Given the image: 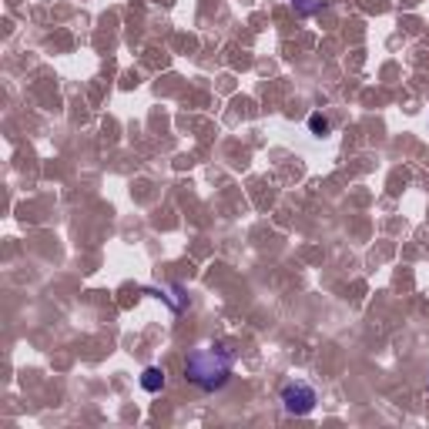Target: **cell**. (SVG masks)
I'll return each instance as SVG.
<instances>
[{
    "instance_id": "cell-1",
    "label": "cell",
    "mask_w": 429,
    "mask_h": 429,
    "mask_svg": "<svg viewBox=\"0 0 429 429\" xmlns=\"http://www.w3.org/2000/svg\"><path fill=\"white\" fill-rule=\"evenodd\" d=\"M232 366H235V349H228V346H198L185 359V375L188 382H195L198 389L215 392L228 382Z\"/></svg>"
},
{
    "instance_id": "cell-2",
    "label": "cell",
    "mask_w": 429,
    "mask_h": 429,
    "mask_svg": "<svg viewBox=\"0 0 429 429\" xmlns=\"http://www.w3.org/2000/svg\"><path fill=\"white\" fill-rule=\"evenodd\" d=\"M316 403H318L316 389L309 382H302V379L282 386V406H285L289 416H309V412L316 410Z\"/></svg>"
},
{
    "instance_id": "cell-3",
    "label": "cell",
    "mask_w": 429,
    "mask_h": 429,
    "mask_svg": "<svg viewBox=\"0 0 429 429\" xmlns=\"http://www.w3.org/2000/svg\"><path fill=\"white\" fill-rule=\"evenodd\" d=\"M141 386L148 392H161L165 389V373H161L158 366H148V369L141 373Z\"/></svg>"
},
{
    "instance_id": "cell-4",
    "label": "cell",
    "mask_w": 429,
    "mask_h": 429,
    "mask_svg": "<svg viewBox=\"0 0 429 429\" xmlns=\"http://www.w3.org/2000/svg\"><path fill=\"white\" fill-rule=\"evenodd\" d=\"M309 131H312V134H316V138H325V134H329V131H332V124H329V118H325V114H309Z\"/></svg>"
},
{
    "instance_id": "cell-5",
    "label": "cell",
    "mask_w": 429,
    "mask_h": 429,
    "mask_svg": "<svg viewBox=\"0 0 429 429\" xmlns=\"http://www.w3.org/2000/svg\"><path fill=\"white\" fill-rule=\"evenodd\" d=\"M292 3H296V10H299L302 17H309V14L318 10V0H292Z\"/></svg>"
}]
</instances>
